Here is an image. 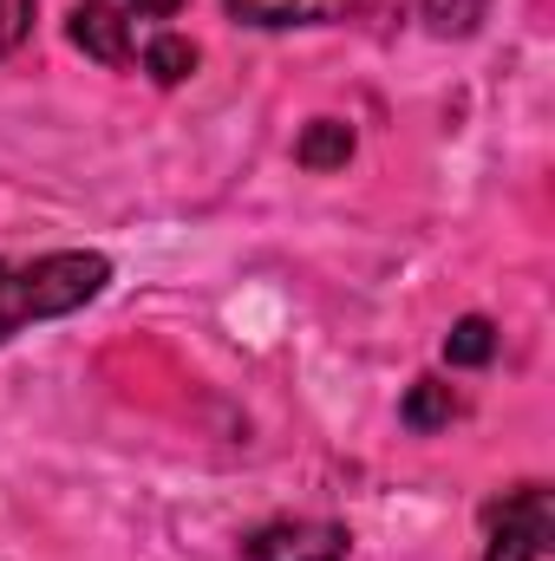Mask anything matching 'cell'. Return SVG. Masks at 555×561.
<instances>
[{
  "mask_svg": "<svg viewBox=\"0 0 555 561\" xmlns=\"http://www.w3.org/2000/svg\"><path fill=\"white\" fill-rule=\"evenodd\" d=\"M112 262L99 249H46V255H0V346L39 320H66L99 300Z\"/></svg>",
  "mask_w": 555,
  "mask_h": 561,
  "instance_id": "6da1fadb",
  "label": "cell"
},
{
  "mask_svg": "<svg viewBox=\"0 0 555 561\" xmlns=\"http://www.w3.org/2000/svg\"><path fill=\"white\" fill-rule=\"evenodd\" d=\"M177 13H183V0H79L72 7V39L99 66H138L170 33Z\"/></svg>",
  "mask_w": 555,
  "mask_h": 561,
  "instance_id": "7a4b0ae2",
  "label": "cell"
},
{
  "mask_svg": "<svg viewBox=\"0 0 555 561\" xmlns=\"http://www.w3.org/2000/svg\"><path fill=\"white\" fill-rule=\"evenodd\" d=\"M550 536H555V516L543 483H517L484 510V561H543Z\"/></svg>",
  "mask_w": 555,
  "mask_h": 561,
  "instance_id": "3957f363",
  "label": "cell"
},
{
  "mask_svg": "<svg viewBox=\"0 0 555 561\" xmlns=\"http://www.w3.org/2000/svg\"><path fill=\"white\" fill-rule=\"evenodd\" d=\"M353 536L340 523H314V516H281L242 536V556L249 561H347Z\"/></svg>",
  "mask_w": 555,
  "mask_h": 561,
  "instance_id": "277c9868",
  "label": "cell"
},
{
  "mask_svg": "<svg viewBox=\"0 0 555 561\" xmlns=\"http://www.w3.org/2000/svg\"><path fill=\"white\" fill-rule=\"evenodd\" d=\"M242 26H262V33H287V26H327L347 13V0H223Z\"/></svg>",
  "mask_w": 555,
  "mask_h": 561,
  "instance_id": "5b68a950",
  "label": "cell"
},
{
  "mask_svg": "<svg viewBox=\"0 0 555 561\" xmlns=\"http://www.w3.org/2000/svg\"><path fill=\"white\" fill-rule=\"evenodd\" d=\"M347 157H353V125H340V118H314L294 144L301 170H347Z\"/></svg>",
  "mask_w": 555,
  "mask_h": 561,
  "instance_id": "8992f818",
  "label": "cell"
},
{
  "mask_svg": "<svg viewBox=\"0 0 555 561\" xmlns=\"http://www.w3.org/2000/svg\"><path fill=\"white\" fill-rule=\"evenodd\" d=\"M457 412H464V399H457L444 379H412V392H406V405H399V424H406V431H444Z\"/></svg>",
  "mask_w": 555,
  "mask_h": 561,
  "instance_id": "52a82bcc",
  "label": "cell"
},
{
  "mask_svg": "<svg viewBox=\"0 0 555 561\" xmlns=\"http://www.w3.org/2000/svg\"><path fill=\"white\" fill-rule=\"evenodd\" d=\"M412 13H418V26L438 33V39H471L484 26L490 0H412Z\"/></svg>",
  "mask_w": 555,
  "mask_h": 561,
  "instance_id": "ba28073f",
  "label": "cell"
},
{
  "mask_svg": "<svg viewBox=\"0 0 555 561\" xmlns=\"http://www.w3.org/2000/svg\"><path fill=\"white\" fill-rule=\"evenodd\" d=\"M138 72H144V79H157V85H183V79L196 72V39H183V33L170 26V33H163V39L138 59Z\"/></svg>",
  "mask_w": 555,
  "mask_h": 561,
  "instance_id": "9c48e42d",
  "label": "cell"
},
{
  "mask_svg": "<svg viewBox=\"0 0 555 561\" xmlns=\"http://www.w3.org/2000/svg\"><path fill=\"white\" fill-rule=\"evenodd\" d=\"M490 353H497V327H490L484 313H464V320L444 333V359H451V366H490Z\"/></svg>",
  "mask_w": 555,
  "mask_h": 561,
  "instance_id": "30bf717a",
  "label": "cell"
},
{
  "mask_svg": "<svg viewBox=\"0 0 555 561\" xmlns=\"http://www.w3.org/2000/svg\"><path fill=\"white\" fill-rule=\"evenodd\" d=\"M33 7L39 0H0V59L20 53V39L33 33Z\"/></svg>",
  "mask_w": 555,
  "mask_h": 561,
  "instance_id": "8fae6325",
  "label": "cell"
}]
</instances>
